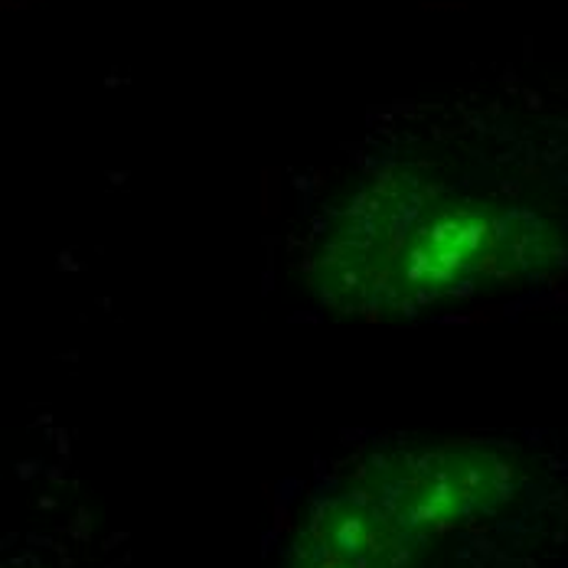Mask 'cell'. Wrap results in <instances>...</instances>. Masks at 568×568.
<instances>
[{"instance_id":"cell-1","label":"cell","mask_w":568,"mask_h":568,"mask_svg":"<svg viewBox=\"0 0 568 568\" xmlns=\"http://www.w3.org/2000/svg\"><path fill=\"white\" fill-rule=\"evenodd\" d=\"M307 291L356 317H412L546 282L568 265V206L464 164L349 176L297 232Z\"/></svg>"},{"instance_id":"cell-2","label":"cell","mask_w":568,"mask_h":568,"mask_svg":"<svg viewBox=\"0 0 568 568\" xmlns=\"http://www.w3.org/2000/svg\"><path fill=\"white\" fill-rule=\"evenodd\" d=\"M516 457L494 445H435L376 455L353 484L405 529L435 546L448 532L494 519L519 494Z\"/></svg>"},{"instance_id":"cell-3","label":"cell","mask_w":568,"mask_h":568,"mask_svg":"<svg viewBox=\"0 0 568 568\" xmlns=\"http://www.w3.org/2000/svg\"><path fill=\"white\" fill-rule=\"evenodd\" d=\"M425 552V539L349 480L311 510L282 568H422Z\"/></svg>"}]
</instances>
